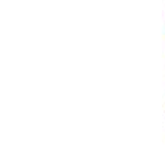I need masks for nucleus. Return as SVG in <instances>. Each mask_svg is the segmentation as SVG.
Masks as SVG:
<instances>
[]
</instances>
